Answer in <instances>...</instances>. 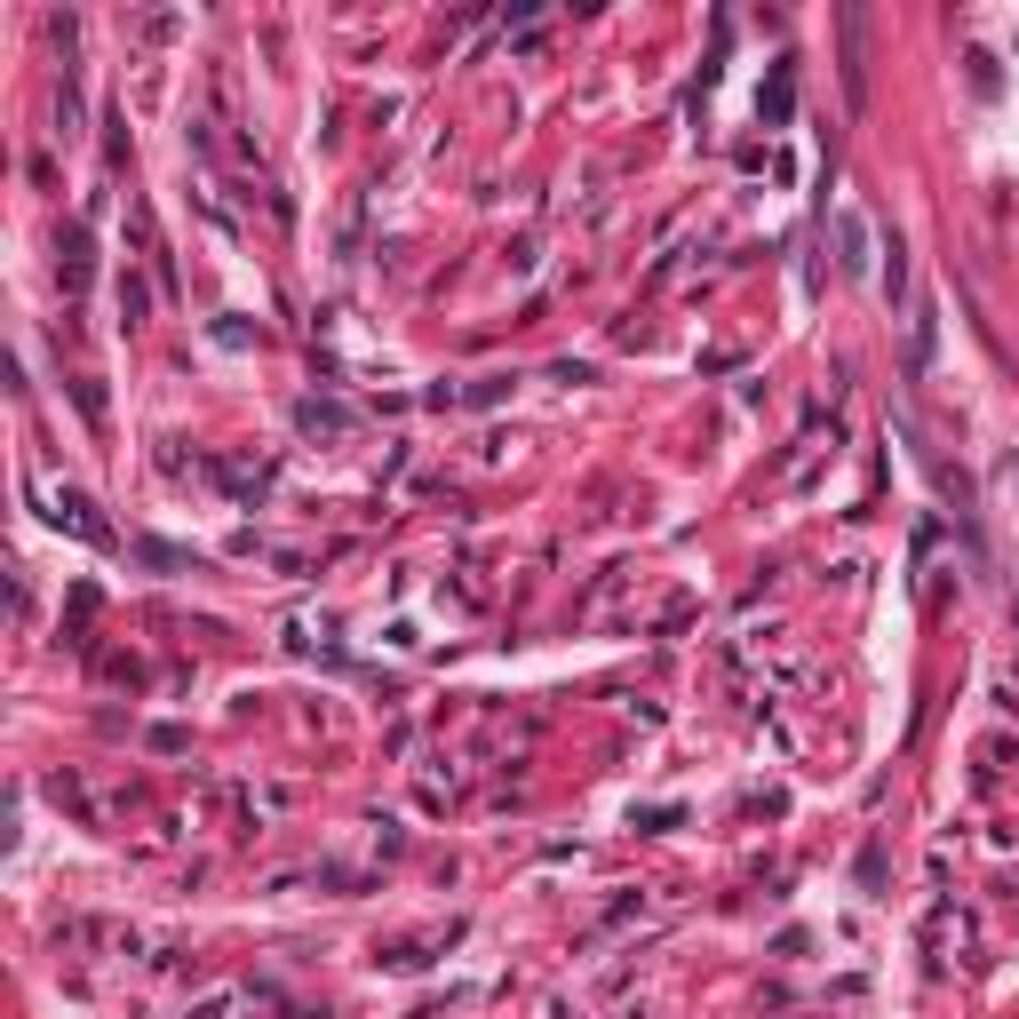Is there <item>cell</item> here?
Returning <instances> with one entry per match:
<instances>
[{"label":"cell","mask_w":1019,"mask_h":1019,"mask_svg":"<svg viewBox=\"0 0 1019 1019\" xmlns=\"http://www.w3.org/2000/svg\"><path fill=\"white\" fill-rule=\"evenodd\" d=\"M860 9H845V96L852 104H868V40H860Z\"/></svg>","instance_id":"6da1fadb"},{"label":"cell","mask_w":1019,"mask_h":1019,"mask_svg":"<svg viewBox=\"0 0 1019 1019\" xmlns=\"http://www.w3.org/2000/svg\"><path fill=\"white\" fill-rule=\"evenodd\" d=\"M48 502H57V510H48V518H57V526H72V533H88V542H112V526H104V518H96V510H88V494H72V487H57V494H48Z\"/></svg>","instance_id":"7a4b0ae2"},{"label":"cell","mask_w":1019,"mask_h":1019,"mask_svg":"<svg viewBox=\"0 0 1019 1019\" xmlns=\"http://www.w3.org/2000/svg\"><path fill=\"white\" fill-rule=\"evenodd\" d=\"M303 430H327V439H334V430H351V414L343 407H319V399H303V414H296Z\"/></svg>","instance_id":"3957f363"},{"label":"cell","mask_w":1019,"mask_h":1019,"mask_svg":"<svg viewBox=\"0 0 1019 1019\" xmlns=\"http://www.w3.org/2000/svg\"><path fill=\"white\" fill-rule=\"evenodd\" d=\"M837 239H845V271H860V263H868V231H860V216H837Z\"/></svg>","instance_id":"277c9868"},{"label":"cell","mask_w":1019,"mask_h":1019,"mask_svg":"<svg viewBox=\"0 0 1019 1019\" xmlns=\"http://www.w3.org/2000/svg\"><path fill=\"white\" fill-rule=\"evenodd\" d=\"M908 287V256H900V239H885V296H900Z\"/></svg>","instance_id":"5b68a950"}]
</instances>
